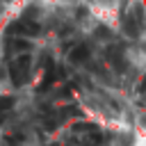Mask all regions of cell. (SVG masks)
<instances>
[{"instance_id":"cell-1","label":"cell","mask_w":146,"mask_h":146,"mask_svg":"<svg viewBox=\"0 0 146 146\" xmlns=\"http://www.w3.org/2000/svg\"><path fill=\"white\" fill-rule=\"evenodd\" d=\"M30 64H32L30 55H18V57L11 59V64H9V78H11V82L16 87H23L27 82V78H30Z\"/></svg>"},{"instance_id":"cell-2","label":"cell","mask_w":146,"mask_h":146,"mask_svg":"<svg viewBox=\"0 0 146 146\" xmlns=\"http://www.w3.org/2000/svg\"><path fill=\"white\" fill-rule=\"evenodd\" d=\"M121 25H123V32L130 36V39H137L139 32H141V7L137 5L135 9H128L121 14Z\"/></svg>"},{"instance_id":"cell-3","label":"cell","mask_w":146,"mask_h":146,"mask_svg":"<svg viewBox=\"0 0 146 146\" xmlns=\"http://www.w3.org/2000/svg\"><path fill=\"white\" fill-rule=\"evenodd\" d=\"M9 34H39V23L32 21H16L9 25Z\"/></svg>"},{"instance_id":"cell-4","label":"cell","mask_w":146,"mask_h":146,"mask_svg":"<svg viewBox=\"0 0 146 146\" xmlns=\"http://www.w3.org/2000/svg\"><path fill=\"white\" fill-rule=\"evenodd\" d=\"M89 55H91L89 46L78 43V46H73V50L68 52V59H71L73 64H82V62H87V59H89Z\"/></svg>"},{"instance_id":"cell-5","label":"cell","mask_w":146,"mask_h":146,"mask_svg":"<svg viewBox=\"0 0 146 146\" xmlns=\"http://www.w3.org/2000/svg\"><path fill=\"white\" fill-rule=\"evenodd\" d=\"M107 59L114 64L116 71H123V68H125V62H123V52H121V48L110 46V48H107Z\"/></svg>"},{"instance_id":"cell-6","label":"cell","mask_w":146,"mask_h":146,"mask_svg":"<svg viewBox=\"0 0 146 146\" xmlns=\"http://www.w3.org/2000/svg\"><path fill=\"white\" fill-rule=\"evenodd\" d=\"M73 132L91 135V132H98V125H96V123H87V121H75V123H73Z\"/></svg>"},{"instance_id":"cell-7","label":"cell","mask_w":146,"mask_h":146,"mask_svg":"<svg viewBox=\"0 0 146 146\" xmlns=\"http://www.w3.org/2000/svg\"><path fill=\"white\" fill-rule=\"evenodd\" d=\"M7 50H9V52H25V50H30V43H27L25 39H11Z\"/></svg>"},{"instance_id":"cell-8","label":"cell","mask_w":146,"mask_h":146,"mask_svg":"<svg viewBox=\"0 0 146 146\" xmlns=\"http://www.w3.org/2000/svg\"><path fill=\"white\" fill-rule=\"evenodd\" d=\"M52 82H55V68H48L43 80H41V84H39V91H48L52 87Z\"/></svg>"},{"instance_id":"cell-9","label":"cell","mask_w":146,"mask_h":146,"mask_svg":"<svg viewBox=\"0 0 146 146\" xmlns=\"http://www.w3.org/2000/svg\"><path fill=\"white\" fill-rule=\"evenodd\" d=\"M78 141L84 144V146H98V144L103 141V137H100V132H91V135H87V137H80Z\"/></svg>"},{"instance_id":"cell-10","label":"cell","mask_w":146,"mask_h":146,"mask_svg":"<svg viewBox=\"0 0 146 146\" xmlns=\"http://www.w3.org/2000/svg\"><path fill=\"white\" fill-rule=\"evenodd\" d=\"M11 107H14V98H11V96H2V98H0V112L7 114Z\"/></svg>"},{"instance_id":"cell-11","label":"cell","mask_w":146,"mask_h":146,"mask_svg":"<svg viewBox=\"0 0 146 146\" xmlns=\"http://www.w3.org/2000/svg\"><path fill=\"white\" fill-rule=\"evenodd\" d=\"M64 119H71V116H78L80 114V110L75 107V105H66V107H62V112H59Z\"/></svg>"},{"instance_id":"cell-12","label":"cell","mask_w":146,"mask_h":146,"mask_svg":"<svg viewBox=\"0 0 146 146\" xmlns=\"http://www.w3.org/2000/svg\"><path fill=\"white\" fill-rule=\"evenodd\" d=\"M50 146H57V144H50Z\"/></svg>"}]
</instances>
